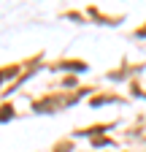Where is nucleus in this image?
<instances>
[{
	"label": "nucleus",
	"mask_w": 146,
	"mask_h": 152,
	"mask_svg": "<svg viewBox=\"0 0 146 152\" xmlns=\"http://www.w3.org/2000/svg\"><path fill=\"white\" fill-rule=\"evenodd\" d=\"M11 117H14V109H11V106L0 109V122H3V120H11Z\"/></svg>",
	"instance_id": "obj_1"
}]
</instances>
